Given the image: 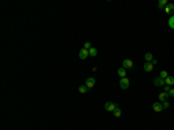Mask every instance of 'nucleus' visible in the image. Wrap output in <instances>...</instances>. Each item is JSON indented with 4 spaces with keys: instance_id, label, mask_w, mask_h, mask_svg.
<instances>
[{
    "instance_id": "11",
    "label": "nucleus",
    "mask_w": 174,
    "mask_h": 130,
    "mask_svg": "<svg viewBox=\"0 0 174 130\" xmlns=\"http://www.w3.org/2000/svg\"><path fill=\"white\" fill-rule=\"evenodd\" d=\"M167 5H168L167 0H159V2H158V7H159L160 9H164Z\"/></svg>"
},
{
    "instance_id": "6",
    "label": "nucleus",
    "mask_w": 174,
    "mask_h": 130,
    "mask_svg": "<svg viewBox=\"0 0 174 130\" xmlns=\"http://www.w3.org/2000/svg\"><path fill=\"white\" fill-rule=\"evenodd\" d=\"M87 86V88L88 90H91V88H93L94 85H95V79L93 78V77H89V78L86 79V84H85Z\"/></svg>"
},
{
    "instance_id": "16",
    "label": "nucleus",
    "mask_w": 174,
    "mask_h": 130,
    "mask_svg": "<svg viewBox=\"0 0 174 130\" xmlns=\"http://www.w3.org/2000/svg\"><path fill=\"white\" fill-rule=\"evenodd\" d=\"M144 58H145V60H146V62H152V60H153V56H152V53H151V52H147V53H145Z\"/></svg>"
},
{
    "instance_id": "18",
    "label": "nucleus",
    "mask_w": 174,
    "mask_h": 130,
    "mask_svg": "<svg viewBox=\"0 0 174 130\" xmlns=\"http://www.w3.org/2000/svg\"><path fill=\"white\" fill-rule=\"evenodd\" d=\"M159 77H160L161 79H164V80H165V79L168 77V73L166 71H161L160 73H159Z\"/></svg>"
},
{
    "instance_id": "15",
    "label": "nucleus",
    "mask_w": 174,
    "mask_h": 130,
    "mask_svg": "<svg viewBox=\"0 0 174 130\" xmlns=\"http://www.w3.org/2000/svg\"><path fill=\"white\" fill-rule=\"evenodd\" d=\"M168 27L171 28V29H174V15H172L169 19H168Z\"/></svg>"
},
{
    "instance_id": "4",
    "label": "nucleus",
    "mask_w": 174,
    "mask_h": 130,
    "mask_svg": "<svg viewBox=\"0 0 174 130\" xmlns=\"http://www.w3.org/2000/svg\"><path fill=\"white\" fill-rule=\"evenodd\" d=\"M152 108H153V110L155 111V113H160V111L164 110L162 104H160V102H153V104H152Z\"/></svg>"
},
{
    "instance_id": "24",
    "label": "nucleus",
    "mask_w": 174,
    "mask_h": 130,
    "mask_svg": "<svg viewBox=\"0 0 174 130\" xmlns=\"http://www.w3.org/2000/svg\"><path fill=\"white\" fill-rule=\"evenodd\" d=\"M151 63H152V65H155L157 63H158V62H157V59H153V60H152Z\"/></svg>"
},
{
    "instance_id": "14",
    "label": "nucleus",
    "mask_w": 174,
    "mask_h": 130,
    "mask_svg": "<svg viewBox=\"0 0 174 130\" xmlns=\"http://www.w3.org/2000/svg\"><path fill=\"white\" fill-rule=\"evenodd\" d=\"M78 91H79V93L84 94V93H87L88 88H87L86 85H81V86H79V87H78Z\"/></svg>"
},
{
    "instance_id": "22",
    "label": "nucleus",
    "mask_w": 174,
    "mask_h": 130,
    "mask_svg": "<svg viewBox=\"0 0 174 130\" xmlns=\"http://www.w3.org/2000/svg\"><path fill=\"white\" fill-rule=\"evenodd\" d=\"M168 95L169 97H174V88H171V91L168 92Z\"/></svg>"
},
{
    "instance_id": "5",
    "label": "nucleus",
    "mask_w": 174,
    "mask_h": 130,
    "mask_svg": "<svg viewBox=\"0 0 174 130\" xmlns=\"http://www.w3.org/2000/svg\"><path fill=\"white\" fill-rule=\"evenodd\" d=\"M153 84L157 87H161V86H165V80L161 79L160 77H157V78L153 79Z\"/></svg>"
},
{
    "instance_id": "13",
    "label": "nucleus",
    "mask_w": 174,
    "mask_h": 130,
    "mask_svg": "<svg viewBox=\"0 0 174 130\" xmlns=\"http://www.w3.org/2000/svg\"><path fill=\"white\" fill-rule=\"evenodd\" d=\"M88 51H89V56H91V57H95V56H98V49H96V48H93V46H92Z\"/></svg>"
},
{
    "instance_id": "2",
    "label": "nucleus",
    "mask_w": 174,
    "mask_h": 130,
    "mask_svg": "<svg viewBox=\"0 0 174 130\" xmlns=\"http://www.w3.org/2000/svg\"><path fill=\"white\" fill-rule=\"evenodd\" d=\"M129 85H130V81H129V79L125 77V78H121L120 80V86L122 90H127L128 87H129Z\"/></svg>"
},
{
    "instance_id": "9",
    "label": "nucleus",
    "mask_w": 174,
    "mask_h": 130,
    "mask_svg": "<svg viewBox=\"0 0 174 130\" xmlns=\"http://www.w3.org/2000/svg\"><path fill=\"white\" fill-rule=\"evenodd\" d=\"M168 93H166V92H162V93H160L159 94V100H160L161 102H165V101H167V99H168Z\"/></svg>"
},
{
    "instance_id": "21",
    "label": "nucleus",
    "mask_w": 174,
    "mask_h": 130,
    "mask_svg": "<svg viewBox=\"0 0 174 130\" xmlns=\"http://www.w3.org/2000/svg\"><path fill=\"white\" fill-rule=\"evenodd\" d=\"M169 91H171V86H168V85H166V86H164V92H166V93H168Z\"/></svg>"
},
{
    "instance_id": "12",
    "label": "nucleus",
    "mask_w": 174,
    "mask_h": 130,
    "mask_svg": "<svg viewBox=\"0 0 174 130\" xmlns=\"http://www.w3.org/2000/svg\"><path fill=\"white\" fill-rule=\"evenodd\" d=\"M165 84L168 85V86H172V85H174V77L168 76L167 78L165 79Z\"/></svg>"
},
{
    "instance_id": "8",
    "label": "nucleus",
    "mask_w": 174,
    "mask_h": 130,
    "mask_svg": "<svg viewBox=\"0 0 174 130\" xmlns=\"http://www.w3.org/2000/svg\"><path fill=\"white\" fill-rule=\"evenodd\" d=\"M143 69H144V71L151 72L152 70H153V65H152L151 62H145V64H144V66H143Z\"/></svg>"
},
{
    "instance_id": "10",
    "label": "nucleus",
    "mask_w": 174,
    "mask_h": 130,
    "mask_svg": "<svg viewBox=\"0 0 174 130\" xmlns=\"http://www.w3.org/2000/svg\"><path fill=\"white\" fill-rule=\"evenodd\" d=\"M117 74H118V77H121V78H125V76H127V70H125L124 67H120V69L117 70Z\"/></svg>"
},
{
    "instance_id": "1",
    "label": "nucleus",
    "mask_w": 174,
    "mask_h": 130,
    "mask_svg": "<svg viewBox=\"0 0 174 130\" xmlns=\"http://www.w3.org/2000/svg\"><path fill=\"white\" fill-rule=\"evenodd\" d=\"M122 65H123L122 67H124L125 70H127V69H129V70H130V69H132V67H134V62H132L131 59L127 58V59H124V60H123Z\"/></svg>"
},
{
    "instance_id": "3",
    "label": "nucleus",
    "mask_w": 174,
    "mask_h": 130,
    "mask_svg": "<svg viewBox=\"0 0 174 130\" xmlns=\"http://www.w3.org/2000/svg\"><path fill=\"white\" fill-rule=\"evenodd\" d=\"M117 108V104L114 102H106L105 104V109L107 111H114Z\"/></svg>"
},
{
    "instance_id": "7",
    "label": "nucleus",
    "mask_w": 174,
    "mask_h": 130,
    "mask_svg": "<svg viewBox=\"0 0 174 130\" xmlns=\"http://www.w3.org/2000/svg\"><path fill=\"white\" fill-rule=\"evenodd\" d=\"M88 56H89V51L87 49H85V48H82L79 51V58L80 59H86Z\"/></svg>"
},
{
    "instance_id": "19",
    "label": "nucleus",
    "mask_w": 174,
    "mask_h": 130,
    "mask_svg": "<svg viewBox=\"0 0 174 130\" xmlns=\"http://www.w3.org/2000/svg\"><path fill=\"white\" fill-rule=\"evenodd\" d=\"M84 48L87 49V50H89L91 48H92V44H91V42H85V44H84Z\"/></svg>"
},
{
    "instance_id": "20",
    "label": "nucleus",
    "mask_w": 174,
    "mask_h": 130,
    "mask_svg": "<svg viewBox=\"0 0 174 130\" xmlns=\"http://www.w3.org/2000/svg\"><path fill=\"white\" fill-rule=\"evenodd\" d=\"M162 107H164V109H167V108H169V102H168V101L162 102Z\"/></svg>"
},
{
    "instance_id": "23",
    "label": "nucleus",
    "mask_w": 174,
    "mask_h": 130,
    "mask_svg": "<svg viewBox=\"0 0 174 130\" xmlns=\"http://www.w3.org/2000/svg\"><path fill=\"white\" fill-rule=\"evenodd\" d=\"M168 6L171 8V12H174V4H168Z\"/></svg>"
},
{
    "instance_id": "17",
    "label": "nucleus",
    "mask_w": 174,
    "mask_h": 130,
    "mask_svg": "<svg viewBox=\"0 0 174 130\" xmlns=\"http://www.w3.org/2000/svg\"><path fill=\"white\" fill-rule=\"evenodd\" d=\"M113 114H114L115 117H121V115H122V110H121L120 108L117 107V108H116V109L113 111Z\"/></svg>"
}]
</instances>
